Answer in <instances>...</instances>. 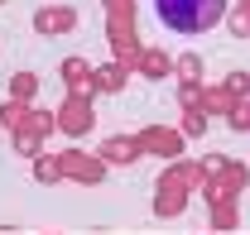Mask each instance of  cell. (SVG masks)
<instances>
[{"label": "cell", "instance_id": "obj_4", "mask_svg": "<svg viewBox=\"0 0 250 235\" xmlns=\"http://www.w3.org/2000/svg\"><path fill=\"white\" fill-rule=\"evenodd\" d=\"M130 154H135V149L125 144V139H106V158H116V163H130Z\"/></svg>", "mask_w": 250, "mask_h": 235}, {"label": "cell", "instance_id": "obj_5", "mask_svg": "<svg viewBox=\"0 0 250 235\" xmlns=\"http://www.w3.org/2000/svg\"><path fill=\"white\" fill-rule=\"evenodd\" d=\"M62 77H67V82H82L87 67H82V62H62Z\"/></svg>", "mask_w": 250, "mask_h": 235}, {"label": "cell", "instance_id": "obj_6", "mask_svg": "<svg viewBox=\"0 0 250 235\" xmlns=\"http://www.w3.org/2000/svg\"><path fill=\"white\" fill-rule=\"evenodd\" d=\"M236 130H250V106H236V116H231Z\"/></svg>", "mask_w": 250, "mask_h": 235}, {"label": "cell", "instance_id": "obj_1", "mask_svg": "<svg viewBox=\"0 0 250 235\" xmlns=\"http://www.w3.org/2000/svg\"><path fill=\"white\" fill-rule=\"evenodd\" d=\"M154 15L173 34H207L212 24H221L226 0H154Z\"/></svg>", "mask_w": 250, "mask_h": 235}, {"label": "cell", "instance_id": "obj_7", "mask_svg": "<svg viewBox=\"0 0 250 235\" xmlns=\"http://www.w3.org/2000/svg\"><path fill=\"white\" fill-rule=\"evenodd\" d=\"M29 91H34V77H29V72H24V77H15V96H29Z\"/></svg>", "mask_w": 250, "mask_h": 235}, {"label": "cell", "instance_id": "obj_2", "mask_svg": "<svg viewBox=\"0 0 250 235\" xmlns=\"http://www.w3.org/2000/svg\"><path fill=\"white\" fill-rule=\"evenodd\" d=\"M58 125L67 130V135H87V130H92V111H87V101H67L62 116H58Z\"/></svg>", "mask_w": 250, "mask_h": 235}, {"label": "cell", "instance_id": "obj_3", "mask_svg": "<svg viewBox=\"0 0 250 235\" xmlns=\"http://www.w3.org/2000/svg\"><path fill=\"white\" fill-rule=\"evenodd\" d=\"M34 24H39L43 34H53V29H72V24H77V15H72V10H43Z\"/></svg>", "mask_w": 250, "mask_h": 235}, {"label": "cell", "instance_id": "obj_8", "mask_svg": "<svg viewBox=\"0 0 250 235\" xmlns=\"http://www.w3.org/2000/svg\"><path fill=\"white\" fill-rule=\"evenodd\" d=\"M231 91H236V96H246V91H250V77H246V72H236V77H231Z\"/></svg>", "mask_w": 250, "mask_h": 235}]
</instances>
